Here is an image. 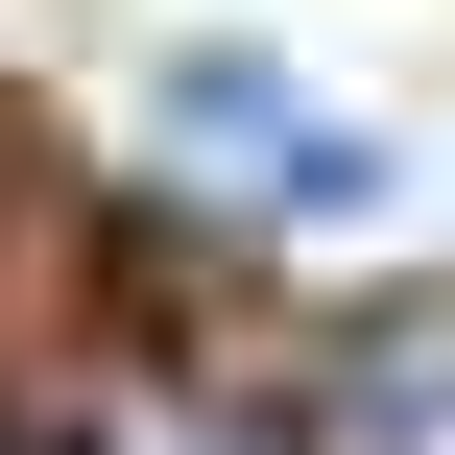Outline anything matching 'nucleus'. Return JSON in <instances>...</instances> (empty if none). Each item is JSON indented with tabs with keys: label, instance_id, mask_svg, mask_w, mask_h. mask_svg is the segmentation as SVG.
<instances>
[{
	"label": "nucleus",
	"instance_id": "obj_2",
	"mask_svg": "<svg viewBox=\"0 0 455 455\" xmlns=\"http://www.w3.org/2000/svg\"><path fill=\"white\" fill-rule=\"evenodd\" d=\"M336 432H360V455H455V336H432V312H408L360 384H336Z\"/></svg>",
	"mask_w": 455,
	"mask_h": 455
},
{
	"label": "nucleus",
	"instance_id": "obj_1",
	"mask_svg": "<svg viewBox=\"0 0 455 455\" xmlns=\"http://www.w3.org/2000/svg\"><path fill=\"white\" fill-rule=\"evenodd\" d=\"M144 120H168V168H216V192H264V216H384V144L264 48V24H192V48H144Z\"/></svg>",
	"mask_w": 455,
	"mask_h": 455
}]
</instances>
